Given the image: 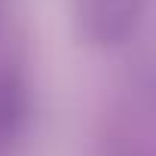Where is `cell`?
<instances>
[{
	"label": "cell",
	"instance_id": "obj_1",
	"mask_svg": "<svg viewBox=\"0 0 156 156\" xmlns=\"http://www.w3.org/2000/svg\"><path fill=\"white\" fill-rule=\"evenodd\" d=\"M141 12V0H89V25L101 40H119L129 34Z\"/></svg>",
	"mask_w": 156,
	"mask_h": 156
}]
</instances>
